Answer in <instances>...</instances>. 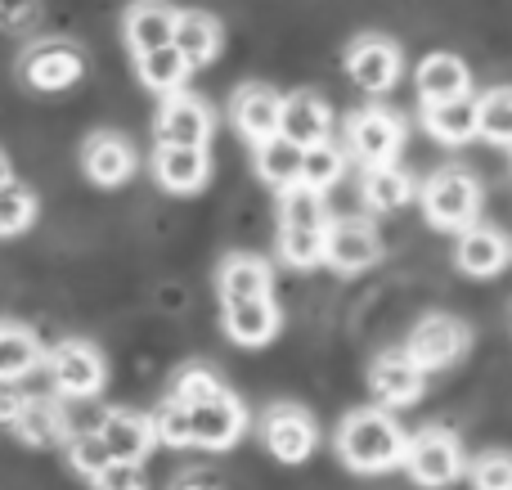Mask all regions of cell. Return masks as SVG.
Returning a JSON list of instances; mask_svg holds the SVG:
<instances>
[{
	"label": "cell",
	"mask_w": 512,
	"mask_h": 490,
	"mask_svg": "<svg viewBox=\"0 0 512 490\" xmlns=\"http://www.w3.org/2000/svg\"><path fill=\"white\" fill-rule=\"evenodd\" d=\"M99 437H104L108 455L122 459V464H144L149 450L158 446V432H153V414H135V410H104V419L95 423Z\"/></svg>",
	"instance_id": "e0dca14e"
},
{
	"label": "cell",
	"mask_w": 512,
	"mask_h": 490,
	"mask_svg": "<svg viewBox=\"0 0 512 490\" xmlns=\"http://www.w3.org/2000/svg\"><path fill=\"white\" fill-rule=\"evenodd\" d=\"M454 266H459L468 279L504 275V270L512 266V239L504 230H495V225H486V221L468 225V230L459 234V243H454Z\"/></svg>",
	"instance_id": "7c38bea8"
},
{
	"label": "cell",
	"mask_w": 512,
	"mask_h": 490,
	"mask_svg": "<svg viewBox=\"0 0 512 490\" xmlns=\"http://www.w3.org/2000/svg\"><path fill=\"white\" fill-rule=\"evenodd\" d=\"M279 135L301 149L310 144H324L333 135V113L328 104L315 95V90H297V95H283V122H279Z\"/></svg>",
	"instance_id": "44dd1931"
},
{
	"label": "cell",
	"mask_w": 512,
	"mask_h": 490,
	"mask_svg": "<svg viewBox=\"0 0 512 490\" xmlns=\"http://www.w3.org/2000/svg\"><path fill=\"white\" fill-rule=\"evenodd\" d=\"M261 441L279 464H306L319 446V428L301 405H270L261 419Z\"/></svg>",
	"instance_id": "ba28073f"
},
{
	"label": "cell",
	"mask_w": 512,
	"mask_h": 490,
	"mask_svg": "<svg viewBox=\"0 0 512 490\" xmlns=\"http://www.w3.org/2000/svg\"><path fill=\"white\" fill-rule=\"evenodd\" d=\"M36 221V198L23 185H0V239H14V234L32 230Z\"/></svg>",
	"instance_id": "e575fe53"
},
{
	"label": "cell",
	"mask_w": 512,
	"mask_h": 490,
	"mask_svg": "<svg viewBox=\"0 0 512 490\" xmlns=\"http://www.w3.org/2000/svg\"><path fill=\"white\" fill-rule=\"evenodd\" d=\"M0 185H9V158L0 153Z\"/></svg>",
	"instance_id": "7bdbcfd3"
},
{
	"label": "cell",
	"mask_w": 512,
	"mask_h": 490,
	"mask_svg": "<svg viewBox=\"0 0 512 490\" xmlns=\"http://www.w3.org/2000/svg\"><path fill=\"white\" fill-rule=\"evenodd\" d=\"M342 176H346V149H337L333 140L310 144V149L301 153V185H306V189L328 194V189H333Z\"/></svg>",
	"instance_id": "1f68e13d"
},
{
	"label": "cell",
	"mask_w": 512,
	"mask_h": 490,
	"mask_svg": "<svg viewBox=\"0 0 512 490\" xmlns=\"http://www.w3.org/2000/svg\"><path fill=\"white\" fill-rule=\"evenodd\" d=\"M337 459H342L351 473H391V468H405V450L409 437L391 410H351L337 428Z\"/></svg>",
	"instance_id": "6da1fadb"
},
{
	"label": "cell",
	"mask_w": 512,
	"mask_h": 490,
	"mask_svg": "<svg viewBox=\"0 0 512 490\" xmlns=\"http://www.w3.org/2000/svg\"><path fill=\"white\" fill-rule=\"evenodd\" d=\"M328 257V230H279V261L292 270H315Z\"/></svg>",
	"instance_id": "d6a6232c"
},
{
	"label": "cell",
	"mask_w": 512,
	"mask_h": 490,
	"mask_svg": "<svg viewBox=\"0 0 512 490\" xmlns=\"http://www.w3.org/2000/svg\"><path fill=\"white\" fill-rule=\"evenodd\" d=\"M23 405H27V396L14 392V383H0V423H5V428H14V423H18Z\"/></svg>",
	"instance_id": "b9f144b4"
},
{
	"label": "cell",
	"mask_w": 512,
	"mask_h": 490,
	"mask_svg": "<svg viewBox=\"0 0 512 490\" xmlns=\"http://www.w3.org/2000/svg\"><path fill=\"white\" fill-rule=\"evenodd\" d=\"M346 77L364 90V95H387L396 90V81L405 77V54L387 36H360L346 50Z\"/></svg>",
	"instance_id": "52a82bcc"
},
{
	"label": "cell",
	"mask_w": 512,
	"mask_h": 490,
	"mask_svg": "<svg viewBox=\"0 0 512 490\" xmlns=\"http://www.w3.org/2000/svg\"><path fill=\"white\" fill-rule=\"evenodd\" d=\"M230 117H234V131L243 135V140L261 144V140H274L279 135V122H283V95L274 86H265V81H248V86L234 90L230 99Z\"/></svg>",
	"instance_id": "8fae6325"
},
{
	"label": "cell",
	"mask_w": 512,
	"mask_h": 490,
	"mask_svg": "<svg viewBox=\"0 0 512 490\" xmlns=\"http://www.w3.org/2000/svg\"><path fill=\"white\" fill-rule=\"evenodd\" d=\"M68 464L77 468L81 477H90V482H95V477L104 473L108 464H113V455H108V446H104V437H99V428L72 432V437H68Z\"/></svg>",
	"instance_id": "d590c367"
},
{
	"label": "cell",
	"mask_w": 512,
	"mask_h": 490,
	"mask_svg": "<svg viewBox=\"0 0 512 490\" xmlns=\"http://www.w3.org/2000/svg\"><path fill=\"white\" fill-rule=\"evenodd\" d=\"M45 360L41 351V338L23 324H0V383H18V378L36 374Z\"/></svg>",
	"instance_id": "f1b7e54d"
},
{
	"label": "cell",
	"mask_w": 512,
	"mask_h": 490,
	"mask_svg": "<svg viewBox=\"0 0 512 490\" xmlns=\"http://www.w3.org/2000/svg\"><path fill=\"white\" fill-rule=\"evenodd\" d=\"M81 72H86V54L68 41H41L23 59V77L36 90H68L81 81Z\"/></svg>",
	"instance_id": "2e32d148"
},
{
	"label": "cell",
	"mask_w": 512,
	"mask_h": 490,
	"mask_svg": "<svg viewBox=\"0 0 512 490\" xmlns=\"http://www.w3.org/2000/svg\"><path fill=\"white\" fill-rule=\"evenodd\" d=\"M221 320H225L230 342H239V347H265V342H274L283 329V311L274 297L230 302V306H221Z\"/></svg>",
	"instance_id": "d6986e66"
},
{
	"label": "cell",
	"mask_w": 512,
	"mask_h": 490,
	"mask_svg": "<svg viewBox=\"0 0 512 490\" xmlns=\"http://www.w3.org/2000/svg\"><path fill=\"white\" fill-rule=\"evenodd\" d=\"M346 149L364 167H387L405 149V122L391 108H360L346 117Z\"/></svg>",
	"instance_id": "8992f818"
},
{
	"label": "cell",
	"mask_w": 512,
	"mask_h": 490,
	"mask_svg": "<svg viewBox=\"0 0 512 490\" xmlns=\"http://www.w3.org/2000/svg\"><path fill=\"white\" fill-rule=\"evenodd\" d=\"M153 176L167 194H198L212 180V153L207 149H180V144H158L153 149Z\"/></svg>",
	"instance_id": "ac0fdd59"
},
{
	"label": "cell",
	"mask_w": 512,
	"mask_h": 490,
	"mask_svg": "<svg viewBox=\"0 0 512 490\" xmlns=\"http://www.w3.org/2000/svg\"><path fill=\"white\" fill-rule=\"evenodd\" d=\"M153 432H158V446H171V450H185L194 446V423H189V405H180L171 396L158 414H153Z\"/></svg>",
	"instance_id": "8d00e7d4"
},
{
	"label": "cell",
	"mask_w": 512,
	"mask_h": 490,
	"mask_svg": "<svg viewBox=\"0 0 512 490\" xmlns=\"http://www.w3.org/2000/svg\"><path fill=\"white\" fill-rule=\"evenodd\" d=\"M212 126H216L212 108H207L198 95H189V90H176V95L162 99L158 122H153V135H158V144L207 149V140H212Z\"/></svg>",
	"instance_id": "9c48e42d"
},
{
	"label": "cell",
	"mask_w": 512,
	"mask_h": 490,
	"mask_svg": "<svg viewBox=\"0 0 512 490\" xmlns=\"http://www.w3.org/2000/svg\"><path fill=\"white\" fill-rule=\"evenodd\" d=\"M481 99V140L495 149H512V86H495Z\"/></svg>",
	"instance_id": "836d02e7"
},
{
	"label": "cell",
	"mask_w": 512,
	"mask_h": 490,
	"mask_svg": "<svg viewBox=\"0 0 512 490\" xmlns=\"http://www.w3.org/2000/svg\"><path fill=\"white\" fill-rule=\"evenodd\" d=\"M301 144H292V140H283V135H274V140H261L252 149V162H256V176L265 180L270 189H292V185H301Z\"/></svg>",
	"instance_id": "83f0119b"
},
{
	"label": "cell",
	"mask_w": 512,
	"mask_h": 490,
	"mask_svg": "<svg viewBox=\"0 0 512 490\" xmlns=\"http://www.w3.org/2000/svg\"><path fill=\"white\" fill-rule=\"evenodd\" d=\"M468 482L472 490H512V455L508 450H486V455L468 459Z\"/></svg>",
	"instance_id": "74e56055"
},
{
	"label": "cell",
	"mask_w": 512,
	"mask_h": 490,
	"mask_svg": "<svg viewBox=\"0 0 512 490\" xmlns=\"http://www.w3.org/2000/svg\"><path fill=\"white\" fill-rule=\"evenodd\" d=\"M333 216H328L324 194L306 185H292L279 194V230H328Z\"/></svg>",
	"instance_id": "4dcf8cb0"
},
{
	"label": "cell",
	"mask_w": 512,
	"mask_h": 490,
	"mask_svg": "<svg viewBox=\"0 0 512 490\" xmlns=\"http://www.w3.org/2000/svg\"><path fill=\"white\" fill-rule=\"evenodd\" d=\"M176 18L180 14L167 0H135V5L126 9V45L135 50V59L176 41Z\"/></svg>",
	"instance_id": "603a6c76"
},
{
	"label": "cell",
	"mask_w": 512,
	"mask_h": 490,
	"mask_svg": "<svg viewBox=\"0 0 512 490\" xmlns=\"http://www.w3.org/2000/svg\"><path fill=\"white\" fill-rule=\"evenodd\" d=\"M405 473L414 477V486L423 490H445L459 477H468V455H463V441L445 428H423L409 437L405 450Z\"/></svg>",
	"instance_id": "3957f363"
},
{
	"label": "cell",
	"mask_w": 512,
	"mask_h": 490,
	"mask_svg": "<svg viewBox=\"0 0 512 490\" xmlns=\"http://www.w3.org/2000/svg\"><path fill=\"white\" fill-rule=\"evenodd\" d=\"M382 261V239L364 216H342L328 225V257L324 266H333L337 275H360V270Z\"/></svg>",
	"instance_id": "30bf717a"
},
{
	"label": "cell",
	"mask_w": 512,
	"mask_h": 490,
	"mask_svg": "<svg viewBox=\"0 0 512 490\" xmlns=\"http://www.w3.org/2000/svg\"><path fill=\"white\" fill-rule=\"evenodd\" d=\"M360 194H364V207H369V212L387 216V212H400V207L418 194V185H414V176H409L405 167L387 162V167H364Z\"/></svg>",
	"instance_id": "4316f807"
},
{
	"label": "cell",
	"mask_w": 512,
	"mask_h": 490,
	"mask_svg": "<svg viewBox=\"0 0 512 490\" xmlns=\"http://www.w3.org/2000/svg\"><path fill=\"white\" fill-rule=\"evenodd\" d=\"M36 14H41L36 0H0V27L5 32H27L36 23Z\"/></svg>",
	"instance_id": "60d3db41"
},
{
	"label": "cell",
	"mask_w": 512,
	"mask_h": 490,
	"mask_svg": "<svg viewBox=\"0 0 512 490\" xmlns=\"http://www.w3.org/2000/svg\"><path fill=\"white\" fill-rule=\"evenodd\" d=\"M135 72H140V81L153 90V95H176V90H185V81H189V63H185V54L176 50V45H162V50H149V54H140L135 59Z\"/></svg>",
	"instance_id": "f546056e"
},
{
	"label": "cell",
	"mask_w": 512,
	"mask_h": 490,
	"mask_svg": "<svg viewBox=\"0 0 512 490\" xmlns=\"http://www.w3.org/2000/svg\"><path fill=\"white\" fill-rule=\"evenodd\" d=\"M468 347H472V333L463 320H454V315H423L405 342V356L423 374H441V369L459 365L468 356Z\"/></svg>",
	"instance_id": "277c9868"
},
{
	"label": "cell",
	"mask_w": 512,
	"mask_h": 490,
	"mask_svg": "<svg viewBox=\"0 0 512 490\" xmlns=\"http://www.w3.org/2000/svg\"><path fill=\"white\" fill-rule=\"evenodd\" d=\"M81 171H86L90 185L99 189H117L131 180L135 171V149L126 144V135L117 131H95L81 144Z\"/></svg>",
	"instance_id": "9a60e30c"
},
{
	"label": "cell",
	"mask_w": 512,
	"mask_h": 490,
	"mask_svg": "<svg viewBox=\"0 0 512 490\" xmlns=\"http://www.w3.org/2000/svg\"><path fill=\"white\" fill-rule=\"evenodd\" d=\"M45 369H50V383L63 401H90V396L104 392V378H108V365L99 356V347L81 338H68L45 356Z\"/></svg>",
	"instance_id": "5b68a950"
},
{
	"label": "cell",
	"mask_w": 512,
	"mask_h": 490,
	"mask_svg": "<svg viewBox=\"0 0 512 490\" xmlns=\"http://www.w3.org/2000/svg\"><path fill=\"white\" fill-rule=\"evenodd\" d=\"M189 423H194V446L230 450L248 432V410H243V401L234 392H221L203 405H189Z\"/></svg>",
	"instance_id": "5bb4252c"
},
{
	"label": "cell",
	"mask_w": 512,
	"mask_h": 490,
	"mask_svg": "<svg viewBox=\"0 0 512 490\" xmlns=\"http://www.w3.org/2000/svg\"><path fill=\"white\" fill-rule=\"evenodd\" d=\"M270 266H265L261 257H248V252H239V257H225L221 261V275H216V288H221V306L230 302H252V297H270Z\"/></svg>",
	"instance_id": "484cf974"
},
{
	"label": "cell",
	"mask_w": 512,
	"mask_h": 490,
	"mask_svg": "<svg viewBox=\"0 0 512 490\" xmlns=\"http://www.w3.org/2000/svg\"><path fill=\"white\" fill-rule=\"evenodd\" d=\"M423 131L436 144H468L481 135V99L459 95L441 99V104H423Z\"/></svg>",
	"instance_id": "ffe728a7"
},
{
	"label": "cell",
	"mask_w": 512,
	"mask_h": 490,
	"mask_svg": "<svg viewBox=\"0 0 512 490\" xmlns=\"http://www.w3.org/2000/svg\"><path fill=\"white\" fill-rule=\"evenodd\" d=\"M418 203H423V216H427V225H432V230L463 234L468 225L481 221V185L463 167L436 171V176L423 185Z\"/></svg>",
	"instance_id": "7a4b0ae2"
},
{
	"label": "cell",
	"mask_w": 512,
	"mask_h": 490,
	"mask_svg": "<svg viewBox=\"0 0 512 490\" xmlns=\"http://www.w3.org/2000/svg\"><path fill=\"white\" fill-rule=\"evenodd\" d=\"M90 486H95V490H144V468H140V464H122V459H113V464H108Z\"/></svg>",
	"instance_id": "ab89813d"
},
{
	"label": "cell",
	"mask_w": 512,
	"mask_h": 490,
	"mask_svg": "<svg viewBox=\"0 0 512 490\" xmlns=\"http://www.w3.org/2000/svg\"><path fill=\"white\" fill-rule=\"evenodd\" d=\"M225 392V383L212 374V369H185V374L176 378V401L180 405H203V401H212V396H221Z\"/></svg>",
	"instance_id": "f35d334b"
},
{
	"label": "cell",
	"mask_w": 512,
	"mask_h": 490,
	"mask_svg": "<svg viewBox=\"0 0 512 490\" xmlns=\"http://www.w3.org/2000/svg\"><path fill=\"white\" fill-rule=\"evenodd\" d=\"M14 437L23 441V446L50 450V446H59V441H68L72 428H68V414H63L59 401H50V396H27L23 414H18V423H14Z\"/></svg>",
	"instance_id": "cb8c5ba5"
},
{
	"label": "cell",
	"mask_w": 512,
	"mask_h": 490,
	"mask_svg": "<svg viewBox=\"0 0 512 490\" xmlns=\"http://www.w3.org/2000/svg\"><path fill=\"white\" fill-rule=\"evenodd\" d=\"M414 90L423 104H441V99H459V95H472V72L459 54H427L423 63L414 68Z\"/></svg>",
	"instance_id": "7402d4cb"
},
{
	"label": "cell",
	"mask_w": 512,
	"mask_h": 490,
	"mask_svg": "<svg viewBox=\"0 0 512 490\" xmlns=\"http://www.w3.org/2000/svg\"><path fill=\"white\" fill-rule=\"evenodd\" d=\"M180 490H207V486H180Z\"/></svg>",
	"instance_id": "ee69618b"
},
{
	"label": "cell",
	"mask_w": 512,
	"mask_h": 490,
	"mask_svg": "<svg viewBox=\"0 0 512 490\" xmlns=\"http://www.w3.org/2000/svg\"><path fill=\"white\" fill-rule=\"evenodd\" d=\"M369 387H373L382 410H405V405L423 401L427 374L405 356V351H382V356L369 365Z\"/></svg>",
	"instance_id": "4fadbf2b"
},
{
	"label": "cell",
	"mask_w": 512,
	"mask_h": 490,
	"mask_svg": "<svg viewBox=\"0 0 512 490\" xmlns=\"http://www.w3.org/2000/svg\"><path fill=\"white\" fill-rule=\"evenodd\" d=\"M221 23H216L207 9H180V18H176V50L185 54V63L189 68H207V63L221 54Z\"/></svg>",
	"instance_id": "d4e9b609"
}]
</instances>
